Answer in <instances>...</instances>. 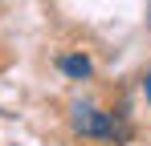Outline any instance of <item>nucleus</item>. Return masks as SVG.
<instances>
[{"label":"nucleus","mask_w":151,"mask_h":146,"mask_svg":"<svg viewBox=\"0 0 151 146\" xmlns=\"http://www.w3.org/2000/svg\"><path fill=\"white\" fill-rule=\"evenodd\" d=\"M70 126H74L82 138H127V130L114 126V114H102L94 106H74Z\"/></svg>","instance_id":"1"},{"label":"nucleus","mask_w":151,"mask_h":146,"mask_svg":"<svg viewBox=\"0 0 151 146\" xmlns=\"http://www.w3.org/2000/svg\"><path fill=\"white\" fill-rule=\"evenodd\" d=\"M61 73L65 77H78V81H86L94 65H90V57H82V53H70V57H61Z\"/></svg>","instance_id":"2"},{"label":"nucleus","mask_w":151,"mask_h":146,"mask_svg":"<svg viewBox=\"0 0 151 146\" xmlns=\"http://www.w3.org/2000/svg\"><path fill=\"white\" fill-rule=\"evenodd\" d=\"M143 97H147V106H151V73L143 77Z\"/></svg>","instance_id":"3"}]
</instances>
